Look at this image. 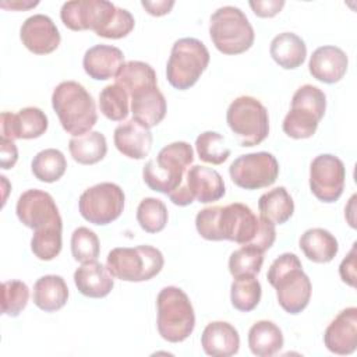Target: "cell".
<instances>
[{
  "mask_svg": "<svg viewBox=\"0 0 357 357\" xmlns=\"http://www.w3.org/2000/svg\"><path fill=\"white\" fill-rule=\"evenodd\" d=\"M195 149L202 162L222 165L227 160L231 151L226 146V139L216 131H205L195 139Z\"/></svg>",
  "mask_w": 357,
  "mask_h": 357,
  "instance_id": "37",
  "label": "cell"
},
{
  "mask_svg": "<svg viewBox=\"0 0 357 357\" xmlns=\"http://www.w3.org/2000/svg\"><path fill=\"white\" fill-rule=\"evenodd\" d=\"M264 264V251L251 244L241 245L229 258V271L233 278L244 275H258Z\"/></svg>",
  "mask_w": 357,
  "mask_h": 357,
  "instance_id": "39",
  "label": "cell"
},
{
  "mask_svg": "<svg viewBox=\"0 0 357 357\" xmlns=\"http://www.w3.org/2000/svg\"><path fill=\"white\" fill-rule=\"evenodd\" d=\"M68 151L73 159L79 165H95L107 153V142L100 131L73 137L68 141Z\"/></svg>",
  "mask_w": 357,
  "mask_h": 357,
  "instance_id": "31",
  "label": "cell"
},
{
  "mask_svg": "<svg viewBox=\"0 0 357 357\" xmlns=\"http://www.w3.org/2000/svg\"><path fill=\"white\" fill-rule=\"evenodd\" d=\"M284 1L283 0H257V1H250V7L252 8L254 14L261 17V18H271L275 17L280 10L283 8Z\"/></svg>",
  "mask_w": 357,
  "mask_h": 357,
  "instance_id": "45",
  "label": "cell"
},
{
  "mask_svg": "<svg viewBox=\"0 0 357 357\" xmlns=\"http://www.w3.org/2000/svg\"><path fill=\"white\" fill-rule=\"evenodd\" d=\"M61 230L63 226H50L40 230H33L31 238V250L40 261H52L61 251Z\"/></svg>",
  "mask_w": 357,
  "mask_h": 357,
  "instance_id": "38",
  "label": "cell"
},
{
  "mask_svg": "<svg viewBox=\"0 0 357 357\" xmlns=\"http://www.w3.org/2000/svg\"><path fill=\"white\" fill-rule=\"evenodd\" d=\"M100 244L96 233L85 226L77 227L71 234V255L77 262H89L98 259Z\"/></svg>",
  "mask_w": 357,
  "mask_h": 357,
  "instance_id": "40",
  "label": "cell"
},
{
  "mask_svg": "<svg viewBox=\"0 0 357 357\" xmlns=\"http://www.w3.org/2000/svg\"><path fill=\"white\" fill-rule=\"evenodd\" d=\"M114 79L116 84L127 91L128 96L146 86L158 85V77L155 70L151 67V64L139 60L126 61Z\"/></svg>",
  "mask_w": 357,
  "mask_h": 357,
  "instance_id": "32",
  "label": "cell"
},
{
  "mask_svg": "<svg viewBox=\"0 0 357 357\" xmlns=\"http://www.w3.org/2000/svg\"><path fill=\"white\" fill-rule=\"evenodd\" d=\"M113 141L120 153L130 159H145L152 148L151 128L135 119L127 120L114 128Z\"/></svg>",
  "mask_w": 357,
  "mask_h": 357,
  "instance_id": "21",
  "label": "cell"
},
{
  "mask_svg": "<svg viewBox=\"0 0 357 357\" xmlns=\"http://www.w3.org/2000/svg\"><path fill=\"white\" fill-rule=\"evenodd\" d=\"M262 287L259 280L254 275H244L234 278L230 286V301L231 305L241 311H252L261 301Z\"/></svg>",
  "mask_w": 357,
  "mask_h": 357,
  "instance_id": "34",
  "label": "cell"
},
{
  "mask_svg": "<svg viewBox=\"0 0 357 357\" xmlns=\"http://www.w3.org/2000/svg\"><path fill=\"white\" fill-rule=\"evenodd\" d=\"M18 160V149L14 141L7 138H0V165L1 169L8 170L14 167Z\"/></svg>",
  "mask_w": 357,
  "mask_h": 357,
  "instance_id": "46",
  "label": "cell"
},
{
  "mask_svg": "<svg viewBox=\"0 0 357 357\" xmlns=\"http://www.w3.org/2000/svg\"><path fill=\"white\" fill-rule=\"evenodd\" d=\"M226 121L241 146L259 145L269 134L266 107L254 96H238L227 107Z\"/></svg>",
  "mask_w": 357,
  "mask_h": 357,
  "instance_id": "10",
  "label": "cell"
},
{
  "mask_svg": "<svg viewBox=\"0 0 357 357\" xmlns=\"http://www.w3.org/2000/svg\"><path fill=\"white\" fill-rule=\"evenodd\" d=\"M195 227L199 236L209 241L229 240L240 245L251 244L259 229V218L241 202L226 206H208L195 216Z\"/></svg>",
  "mask_w": 357,
  "mask_h": 357,
  "instance_id": "1",
  "label": "cell"
},
{
  "mask_svg": "<svg viewBox=\"0 0 357 357\" xmlns=\"http://www.w3.org/2000/svg\"><path fill=\"white\" fill-rule=\"evenodd\" d=\"M209 59V50L201 40L195 38L176 40L166 64L169 84L178 91L190 89L206 70Z\"/></svg>",
  "mask_w": 357,
  "mask_h": 357,
  "instance_id": "9",
  "label": "cell"
},
{
  "mask_svg": "<svg viewBox=\"0 0 357 357\" xmlns=\"http://www.w3.org/2000/svg\"><path fill=\"white\" fill-rule=\"evenodd\" d=\"M349 66V59L346 53L332 45L319 46L317 47L308 61V71L312 78L325 82V84H335L339 82Z\"/></svg>",
  "mask_w": 357,
  "mask_h": 357,
  "instance_id": "20",
  "label": "cell"
},
{
  "mask_svg": "<svg viewBox=\"0 0 357 357\" xmlns=\"http://www.w3.org/2000/svg\"><path fill=\"white\" fill-rule=\"evenodd\" d=\"M132 119L152 128L166 116L167 105L163 93L156 86H146L130 96Z\"/></svg>",
  "mask_w": 357,
  "mask_h": 357,
  "instance_id": "25",
  "label": "cell"
},
{
  "mask_svg": "<svg viewBox=\"0 0 357 357\" xmlns=\"http://www.w3.org/2000/svg\"><path fill=\"white\" fill-rule=\"evenodd\" d=\"M169 219L167 208L163 201L148 197L137 208V222L146 233H159L165 229Z\"/></svg>",
  "mask_w": 357,
  "mask_h": 357,
  "instance_id": "36",
  "label": "cell"
},
{
  "mask_svg": "<svg viewBox=\"0 0 357 357\" xmlns=\"http://www.w3.org/2000/svg\"><path fill=\"white\" fill-rule=\"evenodd\" d=\"M266 279L276 289L279 305L291 315L300 314L311 298V280L303 271L301 261L293 252L279 255L269 266Z\"/></svg>",
  "mask_w": 357,
  "mask_h": 357,
  "instance_id": "2",
  "label": "cell"
},
{
  "mask_svg": "<svg viewBox=\"0 0 357 357\" xmlns=\"http://www.w3.org/2000/svg\"><path fill=\"white\" fill-rule=\"evenodd\" d=\"M201 346L208 356L230 357L240 349V336L237 329L226 321L209 322L202 335Z\"/></svg>",
  "mask_w": 357,
  "mask_h": 357,
  "instance_id": "23",
  "label": "cell"
},
{
  "mask_svg": "<svg viewBox=\"0 0 357 357\" xmlns=\"http://www.w3.org/2000/svg\"><path fill=\"white\" fill-rule=\"evenodd\" d=\"M344 163L332 153L315 156L310 165V190L317 199L332 204L340 198L344 190Z\"/></svg>",
  "mask_w": 357,
  "mask_h": 357,
  "instance_id": "13",
  "label": "cell"
},
{
  "mask_svg": "<svg viewBox=\"0 0 357 357\" xmlns=\"http://www.w3.org/2000/svg\"><path fill=\"white\" fill-rule=\"evenodd\" d=\"M160 250L142 244L137 247H116L106 258V268L113 278L124 282H145L155 278L163 268Z\"/></svg>",
  "mask_w": 357,
  "mask_h": 357,
  "instance_id": "7",
  "label": "cell"
},
{
  "mask_svg": "<svg viewBox=\"0 0 357 357\" xmlns=\"http://www.w3.org/2000/svg\"><path fill=\"white\" fill-rule=\"evenodd\" d=\"M325 347L335 354L347 356L357 347V308L342 310L326 326L324 333Z\"/></svg>",
  "mask_w": 357,
  "mask_h": 357,
  "instance_id": "18",
  "label": "cell"
},
{
  "mask_svg": "<svg viewBox=\"0 0 357 357\" xmlns=\"http://www.w3.org/2000/svg\"><path fill=\"white\" fill-rule=\"evenodd\" d=\"M15 213L24 226L33 230L50 226H63L61 216L53 197L38 188L26 190L18 197Z\"/></svg>",
  "mask_w": 357,
  "mask_h": 357,
  "instance_id": "14",
  "label": "cell"
},
{
  "mask_svg": "<svg viewBox=\"0 0 357 357\" xmlns=\"http://www.w3.org/2000/svg\"><path fill=\"white\" fill-rule=\"evenodd\" d=\"M33 176L43 183H54L63 177L67 169V160L61 151L47 148L38 152L31 163Z\"/></svg>",
  "mask_w": 357,
  "mask_h": 357,
  "instance_id": "33",
  "label": "cell"
},
{
  "mask_svg": "<svg viewBox=\"0 0 357 357\" xmlns=\"http://www.w3.org/2000/svg\"><path fill=\"white\" fill-rule=\"evenodd\" d=\"M181 184L187 188L191 198L201 204L219 201L226 192L225 181L219 172L201 165L188 167Z\"/></svg>",
  "mask_w": 357,
  "mask_h": 357,
  "instance_id": "19",
  "label": "cell"
},
{
  "mask_svg": "<svg viewBox=\"0 0 357 357\" xmlns=\"http://www.w3.org/2000/svg\"><path fill=\"white\" fill-rule=\"evenodd\" d=\"M356 257L357 254H356V243H354L351 250L346 255V258H343V261L339 265L340 279L350 287H356Z\"/></svg>",
  "mask_w": 357,
  "mask_h": 357,
  "instance_id": "44",
  "label": "cell"
},
{
  "mask_svg": "<svg viewBox=\"0 0 357 357\" xmlns=\"http://www.w3.org/2000/svg\"><path fill=\"white\" fill-rule=\"evenodd\" d=\"M158 332L170 343L185 340L195 328V314L190 297L176 286L163 287L156 298Z\"/></svg>",
  "mask_w": 357,
  "mask_h": 357,
  "instance_id": "5",
  "label": "cell"
},
{
  "mask_svg": "<svg viewBox=\"0 0 357 357\" xmlns=\"http://www.w3.org/2000/svg\"><path fill=\"white\" fill-rule=\"evenodd\" d=\"M52 106L63 130L73 137L89 132L98 121L92 95L77 81L60 82L53 89Z\"/></svg>",
  "mask_w": 357,
  "mask_h": 357,
  "instance_id": "3",
  "label": "cell"
},
{
  "mask_svg": "<svg viewBox=\"0 0 357 357\" xmlns=\"http://www.w3.org/2000/svg\"><path fill=\"white\" fill-rule=\"evenodd\" d=\"M134 25L135 20L132 14L126 8L116 7L109 21L95 33L106 39H121L126 38L134 29Z\"/></svg>",
  "mask_w": 357,
  "mask_h": 357,
  "instance_id": "42",
  "label": "cell"
},
{
  "mask_svg": "<svg viewBox=\"0 0 357 357\" xmlns=\"http://www.w3.org/2000/svg\"><path fill=\"white\" fill-rule=\"evenodd\" d=\"M99 109L112 121H123L130 113V96L119 84L106 85L99 93Z\"/></svg>",
  "mask_w": 357,
  "mask_h": 357,
  "instance_id": "35",
  "label": "cell"
},
{
  "mask_svg": "<svg viewBox=\"0 0 357 357\" xmlns=\"http://www.w3.org/2000/svg\"><path fill=\"white\" fill-rule=\"evenodd\" d=\"M29 289L22 280H7L1 284V312L7 317H18L26 307Z\"/></svg>",
  "mask_w": 357,
  "mask_h": 357,
  "instance_id": "41",
  "label": "cell"
},
{
  "mask_svg": "<svg viewBox=\"0 0 357 357\" xmlns=\"http://www.w3.org/2000/svg\"><path fill=\"white\" fill-rule=\"evenodd\" d=\"M275 238H276L275 225L271 220L259 216V229H258V233H257L255 238L252 240L251 245H254L258 250L265 252L266 250H269L273 245Z\"/></svg>",
  "mask_w": 357,
  "mask_h": 357,
  "instance_id": "43",
  "label": "cell"
},
{
  "mask_svg": "<svg viewBox=\"0 0 357 357\" xmlns=\"http://www.w3.org/2000/svg\"><path fill=\"white\" fill-rule=\"evenodd\" d=\"M49 126L47 116L35 106H28L18 113H1V137L7 139H33L42 137Z\"/></svg>",
  "mask_w": 357,
  "mask_h": 357,
  "instance_id": "16",
  "label": "cell"
},
{
  "mask_svg": "<svg viewBox=\"0 0 357 357\" xmlns=\"http://www.w3.org/2000/svg\"><path fill=\"white\" fill-rule=\"evenodd\" d=\"M141 6L146 10L148 14L153 17H162L170 13V10L174 6L173 0H156V1H149V0H142Z\"/></svg>",
  "mask_w": 357,
  "mask_h": 357,
  "instance_id": "47",
  "label": "cell"
},
{
  "mask_svg": "<svg viewBox=\"0 0 357 357\" xmlns=\"http://www.w3.org/2000/svg\"><path fill=\"white\" fill-rule=\"evenodd\" d=\"M22 45L35 54H49L54 52L60 42V32L53 20L45 14L28 17L20 29Z\"/></svg>",
  "mask_w": 357,
  "mask_h": 357,
  "instance_id": "17",
  "label": "cell"
},
{
  "mask_svg": "<svg viewBox=\"0 0 357 357\" xmlns=\"http://www.w3.org/2000/svg\"><path fill=\"white\" fill-rule=\"evenodd\" d=\"M258 211L273 225H283L293 216L294 201L284 187H275L259 197Z\"/></svg>",
  "mask_w": 357,
  "mask_h": 357,
  "instance_id": "30",
  "label": "cell"
},
{
  "mask_svg": "<svg viewBox=\"0 0 357 357\" xmlns=\"http://www.w3.org/2000/svg\"><path fill=\"white\" fill-rule=\"evenodd\" d=\"M33 304L45 311L54 312L63 308L68 300V287L60 275L40 276L33 284Z\"/></svg>",
  "mask_w": 357,
  "mask_h": 357,
  "instance_id": "26",
  "label": "cell"
},
{
  "mask_svg": "<svg viewBox=\"0 0 357 357\" xmlns=\"http://www.w3.org/2000/svg\"><path fill=\"white\" fill-rule=\"evenodd\" d=\"M192 162L194 149L188 142H172L163 146L155 159L145 163L142 169L144 181L151 190L169 195L181 185Z\"/></svg>",
  "mask_w": 357,
  "mask_h": 357,
  "instance_id": "4",
  "label": "cell"
},
{
  "mask_svg": "<svg viewBox=\"0 0 357 357\" xmlns=\"http://www.w3.org/2000/svg\"><path fill=\"white\" fill-rule=\"evenodd\" d=\"M74 283L81 294L91 298L106 297L114 287L113 275L96 259L84 262L77 268L74 272Z\"/></svg>",
  "mask_w": 357,
  "mask_h": 357,
  "instance_id": "24",
  "label": "cell"
},
{
  "mask_svg": "<svg viewBox=\"0 0 357 357\" xmlns=\"http://www.w3.org/2000/svg\"><path fill=\"white\" fill-rule=\"evenodd\" d=\"M280 328L268 319L257 321L248 331V347L254 356L271 357L283 347Z\"/></svg>",
  "mask_w": 357,
  "mask_h": 357,
  "instance_id": "29",
  "label": "cell"
},
{
  "mask_svg": "<svg viewBox=\"0 0 357 357\" xmlns=\"http://www.w3.org/2000/svg\"><path fill=\"white\" fill-rule=\"evenodd\" d=\"M209 36L220 53L233 56L247 52L254 45L255 32L238 7L223 6L211 15Z\"/></svg>",
  "mask_w": 357,
  "mask_h": 357,
  "instance_id": "6",
  "label": "cell"
},
{
  "mask_svg": "<svg viewBox=\"0 0 357 357\" xmlns=\"http://www.w3.org/2000/svg\"><path fill=\"white\" fill-rule=\"evenodd\" d=\"M231 181L244 190H259L272 185L279 176V163L269 152L240 155L229 166Z\"/></svg>",
  "mask_w": 357,
  "mask_h": 357,
  "instance_id": "12",
  "label": "cell"
},
{
  "mask_svg": "<svg viewBox=\"0 0 357 357\" xmlns=\"http://www.w3.org/2000/svg\"><path fill=\"white\" fill-rule=\"evenodd\" d=\"M124 191L114 183H99L86 188L78 199L81 216L98 226L114 222L124 209Z\"/></svg>",
  "mask_w": 357,
  "mask_h": 357,
  "instance_id": "11",
  "label": "cell"
},
{
  "mask_svg": "<svg viewBox=\"0 0 357 357\" xmlns=\"http://www.w3.org/2000/svg\"><path fill=\"white\" fill-rule=\"evenodd\" d=\"M298 244L304 255L317 264L331 262L339 251L336 237L322 227H312L305 230L301 234Z\"/></svg>",
  "mask_w": 357,
  "mask_h": 357,
  "instance_id": "27",
  "label": "cell"
},
{
  "mask_svg": "<svg viewBox=\"0 0 357 357\" xmlns=\"http://www.w3.org/2000/svg\"><path fill=\"white\" fill-rule=\"evenodd\" d=\"M271 57L284 70L300 67L307 57L304 40L294 32H282L276 35L269 47Z\"/></svg>",
  "mask_w": 357,
  "mask_h": 357,
  "instance_id": "28",
  "label": "cell"
},
{
  "mask_svg": "<svg viewBox=\"0 0 357 357\" xmlns=\"http://www.w3.org/2000/svg\"><path fill=\"white\" fill-rule=\"evenodd\" d=\"M39 4V1H33V3H31V1H22V3H10V6H1V7H4V8H22V10H25V8H31V7H35V6H38Z\"/></svg>",
  "mask_w": 357,
  "mask_h": 357,
  "instance_id": "48",
  "label": "cell"
},
{
  "mask_svg": "<svg viewBox=\"0 0 357 357\" xmlns=\"http://www.w3.org/2000/svg\"><path fill=\"white\" fill-rule=\"evenodd\" d=\"M124 64V53L110 45H95L89 47L82 59L85 73L98 81L110 79L117 75Z\"/></svg>",
  "mask_w": 357,
  "mask_h": 357,
  "instance_id": "22",
  "label": "cell"
},
{
  "mask_svg": "<svg viewBox=\"0 0 357 357\" xmlns=\"http://www.w3.org/2000/svg\"><path fill=\"white\" fill-rule=\"evenodd\" d=\"M326 110V95L315 85L300 86L293 98L291 106L283 119L282 128L294 139H305L315 134Z\"/></svg>",
  "mask_w": 357,
  "mask_h": 357,
  "instance_id": "8",
  "label": "cell"
},
{
  "mask_svg": "<svg viewBox=\"0 0 357 357\" xmlns=\"http://www.w3.org/2000/svg\"><path fill=\"white\" fill-rule=\"evenodd\" d=\"M116 6L107 0H73L63 3L60 18L71 31L98 32L112 17Z\"/></svg>",
  "mask_w": 357,
  "mask_h": 357,
  "instance_id": "15",
  "label": "cell"
}]
</instances>
